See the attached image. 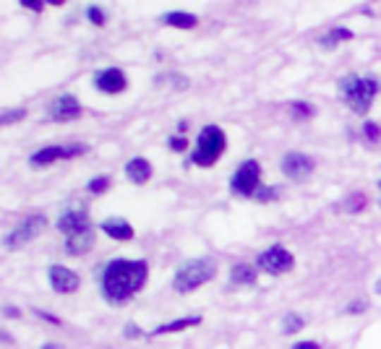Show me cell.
<instances>
[{
	"label": "cell",
	"mask_w": 381,
	"mask_h": 349,
	"mask_svg": "<svg viewBox=\"0 0 381 349\" xmlns=\"http://www.w3.org/2000/svg\"><path fill=\"white\" fill-rule=\"evenodd\" d=\"M147 274H149L147 261H126V258H118L113 264H107L102 276V292L104 298H107V302L126 305L147 284Z\"/></svg>",
	"instance_id": "obj_1"
},
{
	"label": "cell",
	"mask_w": 381,
	"mask_h": 349,
	"mask_svg": "<svg viewBox=\"0 0 381 349\" xmlns=\"http://www.w3.org/2000/svg\"><path fill=\"white\" fill-rule=\"evenodd\" d=\"M214 276H217V261H212V258H193V261H186V264L178 266L173 287L175 292H193L196 287L212 281Z\"/></svg>",
	"instance_id": "obj_2"
},
{
	"label": "cell",
	"mask_w": 381,
	"mask_h": 349,
	"mask_svg": "<svg viewBox=\"0 0 381 349\" xmlns=\"http://www.w3.org/2000/svg\"><path fill=\"white\" fill-rule=\"evenodd\" d=\"M379 81L376 78H363V76H347L342 81V97L345 102L350 104V110L358 112V115H365L371 110L373 97L379 94Z\"/></svg>",
	"instance_id": "obj_3"
},
{
	"label": "cell",
	"mask_w": 381,
	"mask_h": 349,
	"mask_svg": "<svg viewBox=\"0 0 381 349\" xmlns=\"http://www.w3.org/2000/svg\"><path fill=\"white\" fill-rule=\"evenodd\" d=\"M225 152V133L217 125H207V128L199 133V141H196V149L190 154V162L199 164V167H212V164L222 157Z\"/></svg>",
	"instance_id": "obj_4"
},
{
	"label": "cell",
	"mask_w": 381,
	"mask_h": 349,
	"mask_svg": "<svg viewBox=\"0 0 381 349\" xmlns=\"http://www.w3.org/2000/svg\"><path fill=\"white\" fill-rule=\"evenodd\" d=\"M89 146L87 144H71V146H44L40 152H35L29 157V164L32 167H50L52 162H61V159H73V157H81L87 154Z\"/></svg>",
	"instance_id": "obj_5"
},
{
	"label": "cell",
	"mask_w": 381,
	"mask_h": 349,
	"mask_svg": "<svg viewBox=\"0 0 381 349\" xmlns=\"http://www.w3.org/2000/svg\"><path fill=\"white\" fill-rule=\"evenodd\" d=\"M44 227H47V216H44V214H32V216H26L16 230L8 232V238H6V247H8V250H18V247H24L26 243H32V240H35L37 235L44 230Z\"/></svg>",
	"instance_id": "obj_6"
},
{
	"label": "cell",
	"mask_w": 381,
	"mask_h": 349,
	"mask_svg": "<svg viewBox=\"0 0 381 349\" xmlns=\"http://www.w3.org/2000/svg\"><path fill=\"white\" fill-rule=\"evenodd\" d=\"M259 180H261V164L256 159L243 162L233 175V190L238 196H256L259 193Z\"/></svg>",
	"instance_id": "obj_7"
},
{
	"label": "cell",
	"mask_w": 381,
	"mask_h": 349,
	"mask_svg": "<svg viewBox=\"0 0 381 349\" xmlns=\"http://www.w3.org/2000/svg\"><path fill=\"white\" fill-rule=\"evenodd\" d=\"M293 266H295L293 253L282 245L267 247V250L259 256V269H264L267 274H285V271H290Z\"/></svg>",
	"instance_id": "obj_8"
},
{
	"label": "cell",
	"mask_w": 381,
	"mask_h": 349,
	"mask_svg": "<svg viewBox=\"0 0 381 349\" xmlns=\"http://www.w3.org/2000/svg\"><path fill=\"white\" fill-rule=\"evenodd\" d=\"M313 170H316V164H313V159L311 157H306V154L290 152L282 157V172H285V178L295 180V183L311 178Z\"/></svg>",
	"instance_id": "obj_9"
},
{
	"label": "cell",
	"mask_w": 381,
	"mask_h": 349,
	"mask_svg": "<svg viewBox=\"0 0 381 349\" xmlns=\"http://www.w3.org/2000/svg\"><path fill=\"white\" fill-rule=\"evenodd\" d=\"M87 227H92V219H89L87 209H66V212H61V216H58V230H61L66 238L78 230H87Z\"/></svg>",
	"instance_id": "obj_10"
},
{
	"label": "cell",
	"mask_w": 381,
	"mask_h": 349,
	"mask_svg": "<svg viewBox=\"0 0 381 349\" xmlns=\"http://www.w3.org/2000/svg\"><path fill=\"white\" fill-rule=\"evenodd\" d=\"M50 284L55 292H61V295H71V292L78 290V284H81V279H78L76 271H71V269H66V266H50Z\"/></svg>",
	"instance_id": "obj_11"
},
{
	"label": "cell",
	"mask_w": 381,
	"mask_h": 349,
	"mask_svg": "<svg viewBox=\"0 0 381 349\" xmlns=\"http://www.w3.org/2000/svg\"><path fill=\"white\" fill-rule=\"evenodd\" d=\"M50 118L58 120V123H66V120L81 118V104H78L76 97H71V94H63V97H58V99L50 104Z\"/></svg>",
	"instance_id": "obj_12"
},
{
	"label": "cell",
	"mask_w": 381,
	"mask_h": 349,
	"mask_svg": "<svg viewBox=\"0 0 381 349\" xmlns=\"http://www.w3.org/2000/svg\"><path fill=\"white\" fill-rule=\"evenodd\" d=\"M95 84H97V89L104 94H118L128 86V81H126L121 68H107V71H99V73H97Z\"/></svg>",
	"instance_id": "obj_13"
},
{
	"label": "cell",
	"mask_w": 381,
	"mask_h": 349,
	"mask_svg": "<svg viewBox=\"0 0 381 349\" xmlns=\"http://www.w3.org/2000/svg\"><path fill=\"white\" fill-rule=\"evenodd\" d=\"M95 247V230L87 227V230H78L73 235L66 238V250L68 256H81V253H89Z\"/></svg>",
	"instance_id": "obj_14"
},
{
	"label": "cell",
	"mask_w": 381,
	"mask_h": 349,
	"mask_svg": "<svg viewBox=\"0 0 381 349\" xmlns=\"http://www.w3.org/2000/svg\"><path fill=\"white\" fill-rule=\"evenodd\" d=\"M102 230H104V235H107V238H113V240H131V238H133V227H131L126 219H121V216L104 219Z\"/></svg>",
	"instance_id": "obj_15"
},
{
	"label": "cell",
	"mask_w": 381,
	"mask_h": 349,
	"mask_svg": "<svg viewBox=\"0 0 381 349\" xmlns=\"http://www.w3.org/2000/svg\"><path fill=\"white\" fill-rule=\"evenodd\" d=\"M126 175H128L131 183H136V185H144V183L152 178V164H149L147 159L136 157V159H131V162L126 164Z\"/></svg>",
	"instance_id": "obj_16"
},
{
	"label": "cell",
	"mask_w": 381,
	"mask_h": 349,
	"mask_svg": "<svg viewBox=\"0 0 381 349\" xmlns=\"http://www.w3.org/2000/svg\"><path fill=\"white\" fill-rule=\"evenodd\" d=\"M201 324V315H186V318H178V321H170V324L159 326L152 331V336H162V333H175V331H183V329H188V326H199Z\"/></svg>",
	"instance_id": "obj_17"
},
{
	"label": "cell",
	"mask_w": 381,
	"mask_h": 349,
	"mask_svg": "<svg viewBox=\"0 0 381 349\" xmlns=\"http://www.w3.org/2000/svg\"><path fill=\"white\" fill-rule=\"evenodd\" d=\"M165 24L175 26V29H193V26L199 24V18L193 16V13H183V11H173V13H167V16H165Z\"/></svg>",
	"instance_id": "obj_18"
},
{
	"label": "cell",
	"mask_w": 381,
	"mask_h": 349,
	"mask_svg": "<svg viewBox=\"0 0 381 349\" xmlns=\"http://www.w3.org/2000/svg\"><path fill=\"white\" fill-rule=\"evenodd\" d=\"M230 279H233V284H253L256 281V269L251 264H238Z\"/></svg>",
	"instance_id": "obj_19"
},
{
	"label": "cell",
	"mask_w": 381,
	"mask_h": 349,
	"mask_svg": "<svg viewBox=\"0 0 381 349\" xmlns=\"http://www.w3.org/2000/svg\"><path fill=\"white\" fill-rule=\"evenodd\" d=\"M342 39H353V32L339 26V29H332L329 35L321 39V44H324V47H337V42H342Z\"/></svg>",
	"instance_id": "obj_20"
},
{
	"label": "cell",
	"mask_w": 381,
	"mask_h": 349,
	"mask_svg": "<svg viewBox=\"0 0 381 349\" xmlns=\"http://www.w3.org/2000/svg\"><path fill=\"white\" fill-rule=\"evenodd\" d=\"M306 326L303 321V315H298V313H287L285 315V321H282V331L285 333H298L301 329Z\"/></svg>",
	"instance_id": "obj_21"
},
{
	"label": "cell",
	"mask_w": 381,
	"mask_h": 349,
	"mask_svg": "<svg viewBox=\"0 0 381 349\" xmlns=\"http://www.w3.org/2000/svg\"><path fill=\"white\" fill-rule=\"evenodd\" d=\"M24 118H26L24 107H18V110H11V112H3V118H0V125H11V123H16V120H24Z\"/></svg>",
	"instance_id": "obj_22"
},
{
	"label": "cell",
	"mask_w": 381,
	"mask_h": 349,
	"mask_svg": "<svg viewBox=\"0 0 381 349\" xmlns=\"http://www.w3.org/2000/svg\"><path fill=\"white\" fill-rule=\"evenodd\" d=\"M290 112L298 115V118H308V115H313V107L306 102H295V104H290Z\"/></svg>",
	"instance_id": "obj_23"
},
{
	"label": "cell",
	"mask_w": 381,
	"mask_h": 349,
	"mask_svg": "<svg viewBox=\"0 0 381 349\" xmlns=\"http://www.w3.org/2000/svg\"><path fill=\"white\" fill-rule=\"evenodd\" d=\"M107 188H110V178H104V175L102 178H95L89 183V190H92V193H104Z\"/></svg>",
	"instance_id": "obj_24"
},
{
	"label": "cell",
	"mask_w": 381,
	"mask_h": 349,
	"mask_svg": "<svg viewBox=\"0 0 381 349\" xmlns=\"http://www.w3.org/2000/svg\"><path fill=\"white\" fill-rule=\"evenodd\" d=\"M365 138L371 141V144H376V141H381V128L376 125V123H365Z\"/></svg>",
	"instance_id": "obj_25"
},
{
	"label": "cell",
	"mask_w": 381,
	"mask_h": 349,
	"mask_svg": "<svg viewBox=\"0 0 381 349\" xmlns=\"http://www.w3.org/2000/svg\"><path fill=\"white\" fill-rule=\"evenodd\" d=\"M277 190L279 188H259L256 198H259V201H272V198H277Z\"/></svg>",
	"instance_id": "obj_26"
},
{
	"label": "cell",
	"mask_w": 381,
	"mask_h": 349,
	"mask_svg": "<svg viewBox=\"0 0 381 349\" xmlns=\"http://www.w3.org/2000/svg\"><path fill=\"white\" fill-rule=\"evenodd\" d=\"M89 21H92L95 26H102L104 24V13L97 8V6H92V8H89Z\"/></svg>",
	"instance_id": "obj_27"
},
{
	"label": "cell",
	"mask_w": 381,
	"mask_h": 349,
	"mask_svg": "<svg viewBox=\"0 0 381 349\" xmlns=\"http://www.w3.org/2000/svg\"><path fill=\"white\" fill-rule=\"evenodd\" d=\"M365 307H368V302H365V300H356V302H350V305H347V313H363Z\"/></svg>",
	"instance_id": "obj_28"
},
{
	"label": "cell",
	"mask_w": 381,
	"mask_h": 349,
	"mask_svg": "<svg viewBox=\"0 0 381 349\" xmlns=\"http://www.w3.org/2000/svg\"><path fill=\"white\" fill-rule=\"evenodd\" d=\"M35 313L40 315L42 321H47V324H52V326H61V318H55V315H52V313H42V310H35Z\"/></svg>",
	"instance_id": "obj_29"
},
{
	"label": "cell",
	"mask_w": 381,
	"mask_h": 349,
	"mask_svg": "<svg viewBox=\"0 0 381 349\" xmlns=\"http://www.w3.org/2000/svg\"><path fill=\"white\" fill-rule=\"evenodd\" d=\"M170 146H173L175 152H183V149L188 146V141H186V138H181V136H175L173 141H170Z\"/></svg>",
	"instance_id": "obj_30"
},
{
	"label": "cell",
	"mask_w": 381,
	"mask_h": 349,
	"mask_svg": "<svg viewBox=\"0 0 381 349\" xmlns=\"http://www.w3.org/2000/svg\"><path fill=\"white\" fill-rule=\"evenodd\" d=\"M21 6L29 11H42V3H37V0H21Z\"/></svg>",
	"instance_id": "obj_31"
},
{
	"label": "cell",
	"mask_w": 381,
	"mask_h": 349,
	"mask_svg": "<svg viewBox=\"0 0 381 349\" xmlns=\"http://www.w3.org/2000/svg\"><path fill=\"white\" fill-rule=\"evenodd\" d=\"M293 349H321L316 341H301V344H295Z\"/></svg>",
	"instance_id": "obj_32"
},
{
	"label": "cell",
	"mask_w": 381,
	"mask_h": 349,
	"mask_svg": "<svg viewBox=\"0 0 381 349\" xmlns=\"http://www.w3.org/2000/svg\"><path fill=\"white\" fill-rule=\"evenodd\" d=\"M126 333H131V339H136V336H144V333L139 331V329H136V326H126Z\"/></svg>",
	"instance_id": "obj_33"
},
{
	"label": "cell",
	"mask_w": 381,
	"mask_h": 349,
	"mask_svg": "<svg viewBox=\"0 0 381 349\" xmlns=\"http://www.w3.org/2000/svg\"><path fill=\"white\" fill-rule=\"evenodd\" d=\"M6 315H8V318H18V315H21V313H18V310H16V307H6Z\"/></svg>",
	"instance_id": "obj_34"
},
{
	"label": "cell",
	"mask_w": 381,
	"mask_h": 349,
	"mask_svg": "<svg viewBox=\"0 0 381 349\" xmlns=\"http://www.w3.org/2000/svg\"><path fill=\"white\" fill-rule=\"evenodd\" d=\"M42 349H61V347H58V344H44Z\"/></svg>",
	"instance_id": "obj_35"
},
{
	"label": "cell",
	"mask_w": 381,
	"mask_h": 349,
	"mask_svg": "<svg viewBox=\"0 0 381 349\" xmlns=\"http://www.w3.org/2000/svg\"><path fill=\"white\" fill-rule=\"evenodd\" d=\"M376 292H379V295H381V279L376 281Z\"/></svg>",
	"instance_id": "obj_36"
}]
</instances>
